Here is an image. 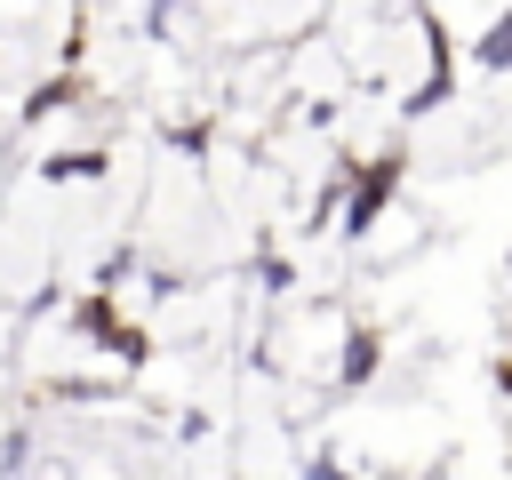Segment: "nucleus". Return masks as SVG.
I'll return each instance as SVG.
<instances>
[{"label": "nucleus", "instance_id": "obj_1", "mask_svg": "<svg viewBox=\"0 0 512 480\" xmlns=\"http://www.w3.org/2000/svg\"><path fill=\"white\" fill-rule=\"evenodd\" d=\"M400 176H408L400 152H376L368 168H352V176H344V200H336V232H344V240H368V232L384 224V208L400 200Z\"/></svg>", "mask_w": 512, "mask_h": 480}, {"label": "nucleus", "instance_id": "obj_2", "mask_svg": "<svg viewBox=\"0 0 512 480\" xmlns=\"http://www.w3.org/2000/svg\"><path fill=\"white\" fill-rule=\"evenodd\" d=\"M416 32H424V56H432V72L408 88V104H400L408 120H416V112H440V104H448V88H456V56H448V40H440V16H416Z\"/></svg>", "mask_w": 512, "mask_h": 480}, {"label": "nucleus", "instance_id": "obj_3", "mask_svg": "<svg viewBox=\"0 0 512 480\" xmlns=\"http://www.w3.org/2000/svg\"><path fill=\"white\" fill-rule=\"evenodd\" d=\"M376 368H384V336L376 328H344V344H336V384H376Z\"/></svg>", "mask_w": 512, "mask_h": 480}, {"label": "nucleus", "instance_id": "obj_4", "mask_svg": "<svg viewBox=\"0 0 512 480\" xmlns=\"http://www.w3.org/2000/svg\"><path fill=\"white\" fill-rule=\"evenodd\" d=\"M464 56H472V72H488V80H504L512 72V8H496L472 40H464Z\"/></svg>", "mask_w": 512, "mask_h": 480}, {"label": "nucleus", "instance_id": "obj_5", "mask_svg": "<svg viewBox=\"0 0 512 480\" xmlns=\"http://www.w3.org/2000/svg\"><path fill=\"white\" fill-rule=\"evenodd\" d=\"M80 96H88V80H80V72H48V80H32V88H24V104H16V112H24V128H32V120H56L64 104H80Z\"/></svg>", "mask_w": 512, "mask_h": 480}, {"label": "nucleus", "instance_id": "obj_6", "mask_svg": "<svg viewBox=\"0 0 512 480\" xmlns=\"http://www.w3.org/2000/svg\"><path fill=\"white\" fill-rule=\"evenodd\" d=\"M104 168H112L104 144H72V152H48L32 176H40V184H88V176H104Z\"/></svg>", "mask_w": 512, "mask_h": 480}, {"label": "nucleus", "instance_id": "obj_7", "mask_svg": "<svg viewBox=\"0 0 512 480\" xmlns=\"http://www.w3.org/2000/svg\"><path fill=\"white\" fill-rule=\"evenodd\" d=\"M296 480H352V464H344V456H336V448H312V456H304V472H296Z\"/></svg>", "mask_w": 512, "mask_h": 480}, {"label": "nucleus", "instance_id": "obj_8", "mask_svg": "<svg viewBox=\"0 0 512 480\" xmlns=\"http://www.w3.org/2000/svg\"><path fill=\"white\" fill-rule=\"evenodd\" d=\"M24 464H32V440H24V432H8V440H0V480H16Z\"/></svg>", "mask_w": 512, "mask_h": 480}, {"label": "nucleus", "instance_id": "obj_9", "mask_svg": "<svg viewBox=\"0 0 512 480\" xmlns=\"http://www.w3.org/2000/svg\"><path fill=\"white\" fill-rule=\"evenodd\" d=\"M136 24H144V40H168V32H176V24H184V8H144V16H136Z\"/></svg>", "mask_w": 512, "mask_h": 480}, {"label": "nucleus", "instance_id": "obj_10", "mask_svg": "<svg viewBox=\"0 0 512 480\" xmlns=\"http://www.w3.org/2000/svg\"><path fill=\"white\" fill-rule=\"evenodd\" d=\"M496 392H504V400H512V352H504V360H496Z\"/></svg>", "mask_w": 512, "mask_h": 480}, {"label": "nucleus", "instance_id": "obj_11", "mask_svg": "<svg viewBox=\"0 0 512 480\" xmlns=\"http://www.w3.org/2000/svg\"><path fill=\"white\" fill-rule=\"evenodd\" d=\"M504 264H512V256H504Z\"/></svg>", "mask_w": 512, "mask_h": 480}]
</instances>
